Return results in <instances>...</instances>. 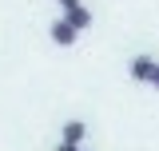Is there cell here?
<instances>
[{
	"instance_id": "obj_5",
	"label": "cell",
	"mask_w": 159,
	"mask_h": 151,
	"mask_svg": "<svg viewBox=\"0 0 159 151\" xmlns=\"http://www.w3.org/2000/svg\"><path fill=\"white\" fill-rule=\"evenodd\" d=\"M151 84H155V88H159V64H155V72H151Z\"/></svg>"
},
{
	"instance_id": "obj_4",
	"label": "cell",
	"mask_w": 159,
	"mask_h": 151,
	"mask_svg": "<svg viewBox=\"0 0 159 151\" xmlns=\"http://www.w3.org/2000/svg\"><path fill=\"white\" fill-rule=\"evenodd\" d=\"M52 40L68 48V44H76V28H72V24H64V20H56V24H52Z\"/></svg>"
},
{
	"instance_id": "obj_3",
	"label": "cell",
	"mask_w": 159,
	"mask_h": 151,
	"mask_svg": "<svg viewBox=\"0 0 159 151\" xmlns=\"http://www.w3.org/2000/svg\"><path fill=\"white\" fill-rule=\"evenodd\" d=\"M84 131H88L84 119H68V123H64V143H68V147H80V143H84Z\"/></svg>"
},
{
	"instance_id": "obj_6",
	"label": "cell",
	"mask_w": 159,
	"mask_h": 151,
	"mask_svg": "<svg viewBox=\"0 0 159 151\" xmlns=\"http://www.w3.org/2000/svg\"><path fill=\"white\" fill-rule=\"evenodd\" d=\"M72 4H80V0H60V8H72Z\"/></svg>"
},
{
	"instance_id": "obj_1",
	"label": "cell",
	"mask_w": 159,
	"mask_h": 151,
	"mask_svg": "<svg viewBox=\"0 0 159 151\" xmlns=\"http://www.w3.org/2000/svg\"><path fill=\"white\" fill-rule=\"evenodd\" d=\"M64 24H72L76 32H84V28L92 24V8H84V0L72 4V8H64Z\"/></svg>"
},
{
	"instance_id": "obj_7",
	"label": "cell",
	"mask_w": 159,
	"mask_h": 151,
	"mask_svg": "<svg viewBox=\"0 0 159 151\" xmlns=\"http://www.w3.org/2000/svg\"><path fill=\"white\" fill-rule=\"evenodd\" d=\"M56 151H80V147H68V143H60V147H56Z\"/></svg>"
},
{
	"instance_id": "obj_2",
	"label": "cell",
	"mask_w": 159,
	"mask_h": 151,
	"mask_svg": "<svg viewBox=\"0 0 159 151\" xmlns=\"http://www.w3.org/2000/svg\"><path fill=\"white\" fill-rule=\"evenodd\" d=\"M127 72H131V80H139V84H151V72H155V60H151V56H135L131 64H127Z\"/></svg>"
}]
</instances>
